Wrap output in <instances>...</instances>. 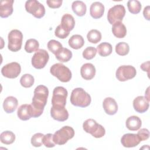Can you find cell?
<instances>
[{"mask_svg": "<svg viewBox=\"0 0 150 150\" xmlns=\"http://www.w3.org/2000/svg\"><path fill=\"white\" fill-rule=\"evenodd\" d=\"M33 94L31 104L33 117L37 118L40 116L43 113L44 108L47 103L49 90L45 86L39 85L35 88Z\"/></svg>", "mask_w": 150, "mask_h": 150, "instance_id": "1", "label": "cell"}, {"mask_svg": "<svg viewBox=\"0 0 150 150\" xmlns=\"http://www.w3.org/2000/svg\"><path fill=\"white\" fill-rule=\"evenodd\" d=\"M91 101L90 96L82 88L78 87L73 90L70 96V102L73 105L84 108L88 106Z\"/></svg>", "mask_w": 150, "mask_h": 150, "instance_id": "2", "label": "cell"}, {"mask_svg": "<svg viewBox=\"0 0 150 150\" xmlns=\"http://www.w3.org/2000/svg\"><path fill=\"white\" fill-rule=\"evenodd\" d=\"M50 72L52 75L64 83L69 81L72 76L70 70L64 64L59 63L52 65L50 69Z\"/></svg>", "mask_w": 150, "mask_h": 150, "instance_id": "3", "label": "cell"}, {"mask_svg": "<svg viewBox=\"0 0 150 150\" xmlns=\"http://www.w3.org/2000/svg\"><path fill=\"white\" fill-rule=\"evenodd\" d=\"M83 128L84 131L97 138L103 137L105 134V128L93 119L86 120L83 122Z\"/></svg>", "mask_w": 150, "mask_h": 150, "instance_id": "4", "label": "cell"}, {"mask_svg": "<svg viewBox=\"0 0 150 150\" xmlns=\"http://www.w3.org/2000/svg\"><path fill=\"white\" fill-rule=\"evenodd\" d=\"M74 135V129L69 126H64L57 130L53 135L54 142L59 145L65 144L68 140L73 138Z\"/></svg>", "mask_w": 150, "mask_h": 150, "instance_id": "5", "label": "cell"}, {"mask_svg": "<svg viewBox=\"0 0 150 150\" xmlns=\"http://www.w3.org/2000/svg\"><path fill=\"white\" fill-rule=\"evenodd\" d=\"M8 48L9 50L15 52L21 50L22 45L23 35L20 30L18 29L12 30L8 34Z\"/></svg>", "mask_w": 150, "mask_h": 150, "instance_id": "6", "label": "cell"}, {"mask_svg": "<svg viewBox=\"0 0 150 150\" xmlns=\"http://www.w3.org/2000/svg\"><path fill=\"white\" fill-rule=\"evenodd\" d=\"M26 11L36 18H41L45 14V6L36 0H28L25 3Z\"/></svg>", "mask_w": 150, "mask_h": 150, "instance_id": "7", "label": "cell"}, {"mask_svg": "<svg viewBox=\"0 0 150 150\" xmlns=\"http://www.w3.org/2000/svg\"><path fill=\"white\" fill-rule=\"evenodd\" d=\"M125 15V7L121 4L115 5L108 10L107 19L109 23L112 25L116 22H121Z\"/></svg>", "mask_w": 150, "mask_h": 150, "instance_id": "8", "label": "cell"}, {"mask_svg": "<svg viewBox=\"0 0 150 150\" xmlns=\"http://www.w3.org/2000/svg\"><path fill=\"white\" fill-rule=\"evenodd\" d=\"M49 59V55L45 49H38L32 57V64L37 69H41L45 67Z\"/></svg>", "mask_w": 150, "mask_h": 150, "instance_id": "9", "label": "cell"}, {"mask_svg": "<svg viewBox=\"0 0 150 150\" xmlns=\"http://www.w3.org/2000/svg\"><path fill=\"white\" fill-rule=\"evenodd\" d=\"M137 74L136 69L131 65H123L120 66L115 73L116 78L120 81H125L133 79Z\"/></svg>", "mask_w": 150, "mask_h": 150, "instance_id": "10", "label": "cell"}, {"mask_svg": "<svg viewBox=\"0 0 150 150\" xmlns=\"http://www.w3.org/2000/svg\"><path fill=\"white\" fill-rule=\"evenodd\" d=\"M68 95L67 90L62 86H58L54 88L52 98V105L65 107L66 98Z\"/></svg>", "mask_w": 150, "mask_h": 150, "instance_id": "11", "label": "cell"}, {"mask_svg": "<svg viewBox=\"0 0 150 150\" xmlns=\"http://www.w3.org/2000/svg\"><path fill=\"white\" fill-rule=\"evenodd\" d=\"M21 72L20 64L15 62L9 63L3 66L1 69L2 74L7 78H16Z\"/></svg>", "mask_w": 150, "mask_h": 150, "instance_id": "12", "label": "cell"}, {"mask_svg": "<svg viewBox=\"0 0 150 150\" xmlns=\"http://www.w3.org/2000/svg\"><path fill=\"white\" fill-rule=\"evenodd\" d=\"M51 117L58 121H64L69 118V112L65 107L52 105L50 109Z\"/></svg>", "mask_w": 150, "mask_h": 150, "instance_id": "13", "label": "cell"}, {"mask_svg": "<svg viewBox=\"0 0 150 150\" xmlns=\"http://www.w3.org/2000/svg\"><path fill=\"white\" fill-rule=\"evenodd\" d=\"M141 140L137 134L128 133L124 134L121 139V142L122 145L126 148H132L137 146Z\"/></svg>", "mask_w": 150, "mask_h": 150, "instance_id": "14", "label": "cell"}, {"mask_svg": "<svg viewBox=\"0 0 150 150\" xmlns=\"http://www.w3.org/2000/svg\"><path fill=\"white\" fill-rule=\"evenodd\" d=\"M149 105V101L144 96H138L133 101V107L139 113L146 111L148 110Z\"/></svg>", "mask_w": 150, "mask_h": 150, "instance_id": "15", "label": "cell"}, {"mask_svg": "<svg viewBox=\"0 0 150 150\" xmlns=\"http://www.w3.org/2000/svg\"><path fill=\"white\" fill-rule=\"evenodd\" d=\"M17 115L22 121H26L33 117V111L31 104H25L21 105L18 109Z\"/></svg>", "mask_w": 150, "mask_h": 150, "instance_id": "16", "label": "cell"}, {"mask_svg": "<svg viewBox=\"0 0 150 150\" xmlns=\"http://www.w3.org/2000/svg\"><path fill=\"white\" fill-rule=\"evenodd\" d=\"M96 68L94 66L90 63L84 64L80 69V74L83 79L86 80H91L96 74Z\"/></svg>", "mask_w": 150, "mask_h": 150, "instance_id": "17", "label": "cell"}, {"mask_svg": "<svg viewBox=\"0 0 150 150\" xmlns=\"http://www.w3.org/2000/svg\"><path fill=\"white\" fill-rule=\"evenodd\" d=\"M103 106L105 113L108 115H114L117 112V103L115 100L111 97L105 98L103 101Z\"/></svg>", "mask_w": 150, "mask_h": 150, "instance_id": "18", "label": "cell"}, {"mask_svg": "<svg viewBox=\"0 0 150 150\" xmlns=\"http://www.w3.org/2000/svg\"><path fill=\"white\" fill-rule=\"evenodd\" d=\"M13 0H2L0 2V16L5 18L13 12Z\"/></svg>", "mask_w": 150, "mask_h": 150, "instance_id": "19", "label": "cell"}, {"mask_svg": "<svg viewBox=\"0 0 150 150\" xmlns=\"http://www.w3.org/2000/svg\"><path fill=\"white\" fill-rule=\"evenodd\" d=\"M104 12V6L100 2H93L90 8V14L94 19L101 18Z\"/></svg>", "mask_w": 150, "mask_h": 150, "instance_id": "20", "label": "cell"}, {"mask_svg": "<svg viewBox=\"0 0 150 150\" xmlns=\"http://www.w3.org/2000/svg\"><path fill=\"white\" fill-rule=\"evenodd\" d=\"M18 104V100L13 97L9 96L6 97L3 103V108L5 112L12 113L16 109Z\"/></svg>", "mask_w": 150, "mask_h": 150, "instance_id": "21", "label": "cell"}, {"mask_svg": "<svg viewBox=\"0 0 150 150\" xmlns=\"http://www.w3.org/2000/svg\"><path fill=\"white\" fill-rule=\"evenodd\" d=\"M112 32L117 38H123L127 35V28L121 22H116L112 24Z\"/></svg>", "mask_w": 150, "mask_h": 150, "instance_id": "22", "label": "cell"}, {"mask_svg": "<svg viewBox=\"0 0 150 150\" xmlns=\"http://www.w3.org/2000/svg\"><path fill=\"white\" fill-rule=\"evenodd\" d=\"M127 128L130 131H137L138 130L142 125V121L141 119L135 115H132L128 117L125 122Z\"/></svg>", "mask_w": 150, "mask_h": 150, "instance_id": "23", "label": "cell"}, {"mask_svg": "<svg viewBox=\"0 0 150 150\" xmlns=\"http://www.w3.org/2000/svg\"><path fill=\"white\" fill-rule=\"evenodd\" d=\"M60 25L67 30L70 32L73 29L75 26L74 18L69 13H66L62 18Z\"/></svg>", "mask_w": 150, "mask_h": 150, "instance_id": "24", "label": "cell"}, {"mask_svg": "<svg viewBox=\"0 0 150 150\" xmlns=\"http://www.w3.org/2000/svg\"><path fill=\"white\" fill-rule=\"evenodd\" d=\"M71 8L73 12L79 16H84L87 11L86 4L81 1H75L72 3Z\"/></svg>", "mask_w": 150, "mask_h": 150, "instance_id": "25", "label": "cell"}, {"mask_svg": "<svg viewBox=\"0 0 150 150\" xmlns=\"http://www.w3.org/2000/svg\"><path fill=\"white\" fill-rule=\"evenodd\" d=\"M69 45L74 49H79L82 47L84 44V40L80 35H74L69 39Z\"/></svg>", "mask_w": 150, "mask_h": 150, "instance_id": "26", "label": "cell"}, {"mask_svg": "<svg viewBox=\"0 0 150 150\" xmlns=\"http://www.w3.org/2000/svg\"><path fill=\"white\" fill-rule=\"evenodd\" d=\"M55 55L56 58L60 62H67L72 57V52L67 48L62 47Z\"/></svg>", "mask_w": 150, "mask_h": 150, "instance_id": "27", "label": "cell"}, {"mask_svg": "<svg viewBox=\"0 0 150 150\" xmlns=\"http://www.w3.org/2000/svg\"><path fill=\"white\" fill-rule=\"evenodd\" d=\"M112 51V47L110 43L108 42H103L97 47V52L103 57H106L111 54Z\"/></svg>", "mask_w": 150, "mask_h": 150, "instance_id": "28", "label": "cell"}, {"mask_svg": "<svg viewBox=\"0 0 150 150\" xmlns=\"http://www.w3.org/2000/svg\"><path fill=\"white\" fill-rule=\"evenodd\" d=\"M0 139L2 143L9 145L12 144L15 140V135L10 131H5L1 134Z\"/></svg>", "mask_w": 150, "mask_h": 150, "instance_id": "29", "label": "cell"}, {"mask_svg": "<svg viewBox=\"0 0 150 150\" xmlns=\"http://www.w3.org/2000/svg\"><path fill=\"white\" fill-rule=\"evenodd\" d=\"M39 44L37 40L35 39H29L26 40L25 45V50L28 53L36 52L39 49Z\"/></svg>", "mask_w": 150, "mask_h": 150, "instance_id": "30", "label": "cell"}, {"mask_svg": "<svg viewBox=\"0 0 150 150\" xmlns=\"http://www.w3.org/2000/svg\"><path fill=\"white\" fill-rule=\"evenodd\" d=\"M87 38L89 42L97 43L101 39V33L97 29H92L88 32Z\"/></svg>", "mask_w": 150, "mask_h": 150, "instance_id": "31", "label": "cell"}, {"mask_svg": "<svg viewBox=\"0 0 150 150\" xmlns=\"http://www.w3.org/2000/svg\"><path fill=\"white\" fill-rule=\"evenodd\" d=\"M128 11L132 14L138 13L141 9L142 5L139 1L137 0H129L127 2Z\"/></svg>", "mask_w": 150, "mask_h": 150, "instance_id": "32", "label": "cell"}, {"mask_svg": "<svg viewBox=\"0 0 150 150\" xmlns=\"http://www.w3.org/2000/svg\"><path fill=\"white\" fill-rule=\"evenodd\" d=\"M34 81V77L30 74H23L20 79V83L21 86L25 88H29L32 87Z\"/></svg>", "mask_w": 150, "mask_h": 150, "instance_id": "33", "label": "cell"}, {"mask_svg": "<svg viewBox=\"0 0 150 150\" xmlns=\"http://www.w3.org/2000/svg\"><path fill=\"white\" fill-rule=\"evenodd\" d=\"M129 51V47L125 42H120L115 46V52L120 56H125Z\"/></svg>", "mask_w": 150, "mask_h": 150, "instance_id": "34", "label": "cell"}, {"mask_svg": "<svg viewBox=\"0 0 150 150\" xmlns=\"http://www.w3.org/2000/svg\"><path fill=\"white\" fill-rule=\"evenodd\" d=\"M62 45L57 40L52 39L49 41L47 43V48L54 54H56L62 48Z\"/></svg>", "mask_w": 150, "mask_h": 150, "instance_id": "35", "label": "cell"}, {"mask_svg": "<svg viewBox=\"0 0 150 150\" xmlns=\"http://www.w3.org/2000/svg\"><path fill=\"white\" fill-rule=\"evenodd\" d=\"M96 53L97 49L93 46H89L83 50V57L87 60H91L96 56Z\"/></svg>", "mask_w": 150, "mask_h": 150, "instance_id": "36", "label": "cell"}, {"mask_svg": "<svg viewBox=\"0 0 150 150\" xmlns=\"http://www.w3.org/2000/svg\"><path fill=\"white\" fill-rule=\"evenodd\" d=\"M44 135L42 133H36L31 138V144L35 147H39L43 144V138Z\"/></svg>", "mask_w": 150, "mask_h": 150, "instance_id": "37", "label": "cell"}, {"mask_svg": "<svg viewBox=\"0 0 150 150\" xmlns=\"http://www.w3.org/2000/svg\"><path fill=\"white\" fill-rule=\"evenodd\" d=\"M70 33V32L64 29L61 25H58L54 31V35L56 37L60 39L66 38Z\"/></svg>", "mask_w": 150, "mask_h": 150, "instance_id": "38", "label": "cell"}, {"mask_svg": "<svg viewBox=\"0 0 150 150\" xmlns=\"http://www.w3.org/2000/svg\"><path fill=\"white\" fill-rule=\"evenodd\" d=\"M53 134H47L44 135L43 138V144L47 148H52L54 147L56 144L53 140Z\"/></svg>", "mask_w": 150, "mask_h": 150, "instance_id": "39", "label": "cell"}, {"mask_svg": "<svg viewBox=\"0 0 150 150\" xmlns=\"http://www.w3.org/2000/svg\"><path fill=\"white\" fill-rule=\"evenodd\" d=\"M140 139L142 141H145L146 140L149 138V131L148 129L146 128H142L141 129L138 133L137 134Z\"/></svg>", "mask_w": 150, "mask_h": 150, "instance_id": "40", "label": "cell"}, {"mask_svg": "<svg viewBox=\"0 0 150 150\" xmlns=\"http://www.w3.org/2000/svg\"><path fill=\"white\" fill-rule=\"evenodd\" d=\"M62 0H47L46 4L49 8L54 9L59 8L62 5Z\"/></svg>", "mask_w": 150, "mask_h": 150, "instance_id": "41", "label": "cell"}, {"mask_svg": "<svg viewBox=\"0 0 150 150\" xmlns=\"http://www.w3.org/2000/svg\"><path fill=\"white\" fill-rule=\"evenodd\" d=\"M149 11H150V7H149V5L146 6L144 8V11H143V15H144V18H145L146 20H148V21H149V19H150V18H149V14H150Z\"/></svg>", "mask_w": 150, "mask_h": 150, "instance_id": "42", "label": "cell"}, {"mask_svg": "<svg viewBox=\"0 0 150 150\" xmlns=\"http://www.w3.org/2000/svg\"><path fill=\"white\" fill-rule=\"evenodd\" d=\"M141 69L144 71H147L148 74H149V62L147 61L146 62H144L143 63L141 66H140Z\"/></svg>", "mask_w": 150, "mask_h": 150, "instance_id": "43", "label": "cell"}]
</instances>
